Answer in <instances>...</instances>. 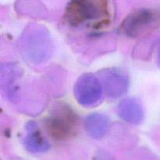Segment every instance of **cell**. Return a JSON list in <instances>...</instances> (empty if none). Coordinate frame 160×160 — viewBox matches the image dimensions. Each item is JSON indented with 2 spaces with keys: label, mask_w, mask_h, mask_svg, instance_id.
<instances>
[{
  "label": "cell",
  "mask_w": 160,
  "mask_h": 160,
  "mask_svg": "<svg viewBox=\"0 0 160 160\" xmlns=\"http://www.w3.org/2000/svg\"><path fill=\"white\" fill-rule=\"evenodd\" d=\"M64 20L71 27L102 29L110 22L109 3L107 0H70Z\"/></svg>",
  "instance_id": "cell-1"
},
{
  "label": "cell",
  "mask_w": 160,
  "mask_h": 160,
  "mask_svg": "<svg viewBox=\"0 0 160 160\" xmlns=\"http://www.w3.org/2000/svg\"><path fill=\"white\" fill-rule=\"evenodd\" d=\"M19 45L23 57L35 64L48 61L53 51L51 35L42 26L27 28L20 37Z\"/></svg>",
  "instance_id": "cell-2"
},
{
  "label": "cell",
  "mask_w": 160,
  "mask_h": 160,
  "mask_svg": "<svg viewBox=\"0 0 160 160\" xmlns=\"http://www.w3.org/2000/svg\"><path fill=\"white\" fill-rule=\"evenodd\" d=\"M46 131L56 140H67L78 133L79 119L70 106L57 104L53 107L45 120Z\"/></svg>",
  "instance_id": "cell-3"
},
{
  "label": "cell",
  "mask_w": 160,
  "mask_h": 160,
  "mask_svg": "<svg viewBox=\"0 0 160 160\" xmlns=\"http://www.w3.org/2000/svg\"><path fill=\"white\" fill-rule=\"evenodd\" d=\"M160 16L156 10L140 9L130 13L120 25V31L130 38L147 35L159 25Z\"/></svg>",
  "instance_id": "cell-4"
},
{
  "label": "cell",
  "mask_w": 160,
  "mask_h": 160,
  "mask_svg": "<svg viewBox=\"0 0 160 160\" xmlns=\"http://www.w3.org/2000/svg\"><path fill=\"white\" fill-rule=\"evenodd\" d=\"M74 96L84 107H93L102 99L103 87L99 78L91 73L81 75L74 85Z\"/></svg>",
  "instance_id": "cell-5"
},
{
  "label": "cell",
  "mask_w": 160,
  "mask_h": 160,
  "mask_svg": "<svg viewBox=\"0 0 160 160\" xmlns=\"http://www.w3.org/2000/svg\"><path fill=\"white\" fill-rule=\"evenodd\" d=\"M99 80L106 93L111 98L120 97L129 88V78L120 69H103L99 72Z\"/></svg>",
  "instance_id": "cell-6"
},
{
  "label": "cell",
  "mask_w": 160,
  "mask_h": 160,
  "mask_svg": "<svg viewBox=\"0 0 160 160\" xmlns=\"http://www.w3.org/2000/svg\"><path fill=\"white\" fill-rule=\"evenodd\" d=\"M117 113L123 120L134 125L141 123L145 115L142 103L133 97L122 100L117 107Z\"/></svg>",
  "instance_id": "cell-7"
},
{
  "label": "cell",
  "mask_w": 160,
  "mask_h": 160,
  "mask_svg": "<svg viewBox=\"0 0 160 160\" xmlns=\"http://www.w3.org/2000/svg\"><path fill=\"white\" fill-rule=\"evenodd\" d=\"M27 133L24 138V145L31 153H42L50 148L48 140L42 135L35 122H31L26 125Z\"/></svg>",
  "instance_id": "cell-8"
},
{
  "label": "cell",
  "mask_w": 160,
  "mask_h": 160,
  "mask_svg": "<svg viewBox=\"0 0 160 160\" xmlns=\"http://www.w3.org/2000/svg\"><path fill=\"white\" fill-rule=\"evenodd\" d=\"M87 133L95 139L103 137L109 129V119L102 113H92L86 116L84 122Z\"/></svg>",
  "instance_id": "cell-9"
},
{
  "label": "cell",
  "mask_w": 160,
  "mask_h": 160,
  "mask_svg": "<svg viewBox=\"0 0 160 160\" xmlns=\"http://www.w3.org/2000/svg\"><path fill=\"white\" fill-rule=\"evenodd\" d=\"M16 9L20 13L31 17H44L47 16L45 7L38 0H18L16 3Z\"/></svg>",
  "instance_id": "cell-10"
},
{
  "label": "cell",
  "mask_w": 160,
  "mask_h": 160,
  "mask_svg": "<svg viewBox=\"0 0 160 160\" xmlns=\"http://www.w3.org/2000/svg\"><path fill=\"white\" fill-rule=\"evenodd\" d=\"M94 160H114V158L109 152L101 150L95 154Z\"/></svg>",
  "instance_id": "cell-11"
},
{
  "label": "cell",
  "mask_w": 160,
  "mask_h": 160,
  "mask_svg": "<svg viewBox=\"0 0 160 160\" xmlns=\"http://www.w3.org/2000/svg\"><path fill=\"white\" fill-rule=\"evenodd\" d=\"M159 62L160 64V45H159Z\"/></svg>",
  "instance_id": "cell-12"
}]
</instances>
